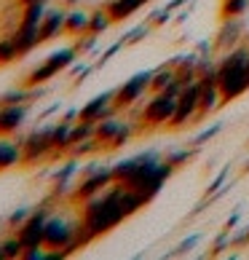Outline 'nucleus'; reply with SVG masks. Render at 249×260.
Wrapping results in <instances>:
<instances>
[{"label": "nucleus", "mask_w": 249, "mask_h": 260, "mask_svg": "<svg viewBox=\"0 0 249 260\" xmlns=\"http://www.w3.org/2000/svg\"><path fill=\"white\" fill-rule=\"evenodd\" d=\"M121 193H123V185L121 182H113V188L102 190L99 196H91L83 201V209H81V220H83V228L91 239H97L102 234H108L110 228H116L118 223H123L129 215L123 212L121 204Z\"/></svg>", "instance_id": "nucleus-1"}, {"label": "nucleus", "mask_w": 249, "mask_h": 260, "mask_svg": "<svg viewBox=\"0 0 249 260\" xmlns=\"http://www.w3.org/2000/svg\"><path fill=\"white\" fill-rule=\"evenodd\" d=\"M217 86L223 102L236 100L249 89V49H231L217 62Z\"/></svg>", "instance_id": "nucleus-2"}, {"label": "nucleus", "mask_w": 249, "mask_h": 260, "mask_svg": "<svg viewBox=\"0 0 249 260\" xmlns=\"http://www.w3.org/2000/svg\"><path fill=\"white\" fill-rule=\"evenodd\" d=\"M171 172H174V167L164 158L161 161L158 153H139V164L137 169L129 175L126 182H121L123 188H131V190H139L142 196H145L148 201L158 193L161 188L166 185V180L171 177Z\"/></svg>", "instance_id": "nucleus-3"}, {"label": "nucleus", "mask_w": 249, "mask_h": 260, "mask_svg": "<svg viewBox=\"0 0 249 260\" xmlns=\"http://www.w3.org/2000/svg\"><path fill=\"white\" fill-rule=\"evenodd\" d=\"M78 231H81V220H67L64 215H49L46 220V234H43V247L46 249H62L64 257L73 255L78 247Z\"/></svg>", "instance_id": "nucleus-4"}, {"label": "nucleus", "mask_w": 249, "mask_h": 260, "mask_svg": "<svg viewBox=\"0 0 249 260\" xmlns=\"http://www.w3.org/2000/svg\"><path fill=\"white\" fill-rule=\"evenodd\" d=\"M19 142H22V150H24V164H32V161H41L46 156H51L54 153V123L30 132Z\"/></svg>", "instance_id": "nucleus-5"}, {"label": "nucleus", "mask_w": 249, "mask_h": 260, "mask_svg": "<svg viewBox=\"0 0 249 260\" xmlns=\"http://www.w3.org/2000/svg\"><path fill=\"white\" fill-rule=\"evenodd\" d=\"M174 108H177V97H171L166 91H156L153 100H148V105L142 108V121H145V126H164V123L169 126Z\"/></svg>", "instance_id": "nucleus-6"}, {"label": "nucleus", "mask_w": 249, "mask_h": 260, "mask_svg": "<svg viewBox=\"0 0 249 260\" xmlns=\"http://www.w3.org/2000/svg\"><path fill=\"white\" fill-rule=\"evenodd\" d=\"M198 97H201V83H198V81L188 83L185 89L180 91V97H177V108H174V115H171V121H169V126H171V129H180V126H185V123L196 121Z\"/></svg>", "instance_id": "nucleus-7"}, {"label": "nucleus", "mask_w": 249, "mask_h": 260, "mask_svg": "<svg viewBox=\"0 0 249 260\" xmlns=\"http://www.w3.org/2000/svg\"><path fill=\"white\" fill-rule=\"evenodd\" d=\"M113 169L110 167H99V169H94L89 172V175H83L81 182L73 188V199L75 201H86V199H91V196H99L102 190H108L113 185Z\"/></svg>", "instance_id": "nucleus-8"}, {"label": "nucleus", "mask_w": 249, "mask_h": 260, "mask_svg": "<svg viewBox=\"0 0 249 260\" xmlns=\"http://www.w3.org/2000/svg\"><path fill=\"white\" fill-rule=\"evenodd\" d=\"M49 209L51 207H38L32 209V215L27 217V223L22 228H16V236L19 242L24 244V249H35V247H43V234H46V220H49Z\"/></svg>", "instance_id": "nucleus-9"}, {"label": "nucleus", "mask_w": 249, "mask_h": 260, "mask_svg": "<svg viewBox=\"0 0 249 260\" xmlns=\"http://www.w3.org/2000/svg\"><path fill=\"white\" fill-rule=\"evenodd\" d=\"M150 75L153 73H137V75H131L129 81H123L118 86V89H116V100H113L118 110H126L137 100H142V94L150 89Z\"/></svg>", "instance_id": "nucleus-10"}, {"label": "nucleus", "mask_w": 249, "mask_h": 260, "mask_svg": "<svg viewBox=\"0 0 249 260\" xmlns=\"http://www.w3.org/2000/svg\"><path fill=\"white\" fill-rule=\"evenodd\" d=\"M116 91H104L99 97H94L83 105L78 110V121H89V123H99L102 118H108V115H116Z\"/></svg>", "instance_id": "nucleus-11"}, {"label": "nucleus", "mask_w": 249, "mask_h": 260, "mask_svg": "<svg viewBox=\"0 0 249 260\" xmlns=\"http://www.w3.org/2000/svg\"><path fill=\"white\" fill-rule=\"evenodd\" d=\"M244 32V22L241 19H223V27L215 38V49L217 51H231L238 46V38Z\"/></svg>", "instance_id": "nucleus-12"}, {"label": "nucleus", "mask_w": 249, "mask_h": 260, "mask_svg": "<svg viewBox=\"0 0 249 260\" xmlns=\"http://www.w3.org/2000/svg\"><path fill=\"white\" fill-rule=\"evenodd\" d=\"M27 121V105H0V134H14Z\"/></svg>", "instance_id": "nucleus-13"}, {"label": "nucleus", "mask_w": 249, "mask_h": 260, "mask_svg": "<svg viewBox=\"0 0 249 260\" xmlns=\"http://www.w3.org/2000/svg\"><path fill=\"white\" fill-rule=\"evenodd\" d=\"M64 22H67L64 8H46V16L41 22V43L54 41L56 35H62L64 32Z\"/></svg>", "instance_id": "nucleus-14"}, {"label": "nucleus", "mask_w": 249, "mask_h": 260, "mask_svg": "<svg viewBox=\"0 0 249 260\" xmlns=\"http://www.w3.org/2000/svg\"><path fill=\"white\" fill-rule=\"evenodd\" d=\"M126 123L129 121H123V118H118V115H108V118H102L99 123H97V132H94V137L99 140V145H104V148H110L113 142H116V137L126 129Z\"/></svg>", "instance_id": "nucleus-15"}, {"label": "nucleus", "mask_w": 249, "mask_h": 260, "mask_svg": "<svg viewBox=\"0 0 249 260\" xmlns=\"http://www.w3.org/2000/svg\"><path fill=\"white\" fill-rule=\"evenodd\" d=\"M201 83V81H198ZM223 102V94H220V86L217 83H201V97H198V110H196V121L206 118L217 105Z\"/></svg>", "instance_id": "nucleus-16"}, {"label": "nucleus", "mask_w": 249, "mask_h": 260, "mask_svg": "<svg viewBox=\"0 0 249 260\" xmlns=\"http://www.w3.org/2000/svg\"><path fill=\"white\" fill-rule=\"evenodd\" d=\"M16 38V43H19V51L24 54H30L35 46H41V27L38 24H27V22H19V27L11 32Z\"/></svg>", "instance_id": "nucleus-17"}, {"label": "nucleus", "mask_w": 249, "mask_h": 260, "mask_svg": "<svg viewBox=\"0 0 249 260\" xmlns=\"http://www.w3.org/2000/svg\"><path fill=\"white\" fill-rule=\"evenodd\" d=\"M145 3H150V0H110L104 8H108L113 22H123V19H129L131 14H137Z\"/></svg>", "instance_id": "nucleus-18"}, {"label": "nucleus", "mask_w": 249, "mask_h": 260, "mask_svg": "<svg viewBox=\"0 0 249 260\" xmlns=\"http://www.w3.org/2000/svg\"><path fill=\"white\" fill-rule=\"evenodd\" d=\"M22 161H24L22 142H14V140L0 137V169L16 167V164H22Z\"/></svg>", "instance_id": "nucleus-19"}, {"label": "nucleus", "mask_w": 249, "mask_h": 260, "mask_svg": "<svg viewBox=\"0 0 249 260\" xmlns=\"http://www.w3.org/2000/svg\"><path fill=\"white\" fill-rule=\"evenodd\" d=\"M89 19L91 14L89 11H83V8H70L67 11V22H64V32H70V35H86L89 32Z\"/></svg>", "instance_id": "nucleus-20"}, {"label": "nucleus", "mask_w": 249, "mask_h": 260, "mask_svg": "<svg viewBox=\"0 0 249 260\" xmlns=\"http://www.w3.org/2000/svg\"><path fill=\"white\" fill-rule=\"evenodd\" d=\"M174 81H177L174 67L166 64V67H161V70H156V73L150 75V91H153V94H156V91H166Z\"/></svg>", "instance_id": "nucleus-21"}, {"label": "nucleus", "mask_w": 249, "mask_h": 260, "mask_svg": "<svg viewBox=\"0 0 249 260\" xmlns=\"http://www.w3.org/2000/svg\"><path fill=\"white\" fill-rule=\"evenodd\" d=\"M56 75H59V70H56V67L51 64V62H43V64H38L35 70L27 75V86H46L51 78H56Z\"/></svg>", "instance_id": "nucleus-22"}, {"label": "nucleus", "mask_w": 249, "mask_h": 260, "mask_svg": "<svg viewBox=\"0 0 249 260\" xmlns=\"http://www.w3.org/2000/svg\"><path fill=\"white\" fill-rule=\"evenodd\" d=\"M19 56H22V51H19V43H16V38H14V35H8V38H0V67H3V64H11V62H16Z\"/></svg>", "instance_id": "nucleus-23"}, {"label": "nucleus", "mask_w": 249, "mask_h": 260, "mask_svg": "<svg viewBox=\"0 0 249 260\" xmlns=\"http://www.w3.org/2000/svg\"><path fill=\"white\" fill-rule=\"evenodd\" d=\"M249 8V0H223L220 6V16L223 19H241Z\"/></svg>", "instance_id": "nucleus-24"}, {"label": "nucleus", "mask_w": 249, "mask_h": 260, "mask_svg": "<svg viewBox=\"0 0 249 260\" xmlns=\"http://www.w3.org/2000/svg\"><path fill=\"white\" fill-rule=\"evenodd\" d=\"M110 24H113V19L108 14V8H97V11H91V19H89V32L91 35H102Z\"/></svg>", "instance_id": "nucleus-25"}, {"label": "nucleus", "mask_w": 249, "mask_h": 260, "mask_svg": "<svg viewBox=\"0 0 249 260\" xmlns=\"http://www.w3.org/2000/svg\"><path fill=\"white\" fill-rule=\"evenodd\" d=\"M0 244H3L6 260H11V257H24V244L19 242V236H11V239H6V242H0Z\"/></svg>", "instance_id": "nucleus-26"}, {"label": "nucleus", "mask_w": 249, "mask_h": 260, "mask_svg": "<svg viewBox=\"0 0 249 260\" xmlns=\"http://www.w3.org/2000/svg\"><path fill=\"white\" fill-rule=\"evenodd\" d=\"M32 215V209H27V207H22V209H16V212H11V215H8V220H6V223H8V228H22L24 223H27V217H30Z\"/></svg>", "instance_id": "nucleus-27"}, {"label": "nucleus", "mask_w": 249, "mask_h": 260, "mask_svg": "<svg viewBox=\"0 0 249 260\" xmlns=\"http://www.w3.org/2000/svg\"><path fill=\"white\" fill-rule=\"evenodd\" d=\"M190 158H193V150H174V153H169V156H166V161H169L174 169L183 167V164L190 161Z\"/></svg>", "instance_id": "nucleus-28"}, {"label": "nucleus", "mask_w": 249, "mask_h": 260, "mask_svg": "<svg viewBox=\"0 0 249 260\" xmlns=\"http://www.w3.org/2000/svg\"><path fill=\"white\" fill-rule=\"evenodd\" d=\"M223 129V123H215V126H209V129H204L201 134H196V140H193V145H201V142H206L209 137H215V134Z\"/></svg>", "instance_id": "nucleus-29"}, {"label": "nucleus", "mask_w": 249, "mask_h": 260, "mask_svg": "<svg viewBox=\"0 0 249 260\" xmlns=\"http://www.w3.org/2000/svg\"><path fill=\"white\" fill-rule=\"evenodd\" d=\"M94 43H97V35L86 32V38H81V41L75 43V49H78V51H89V49H94Z\"/></svg>", "instance_id": "nucleus-30"}, {"label": "nucleus", "mask_w": 249, "mask_h": 260, "mask_svg": "<svg viewBox=\"0 0 249 260\" xmlns=\"http://www.w3.org/2000/svg\"><path fill=\"white\" fill-rule=\"evenodd\" d=\"M145 32H148V27H137V30H131V32L126 35V41H123V43H137V41H142V38H145Z\"/></svg>", "instance_id": "nucleus-31"}, {"label": "nucleus", "mask_w": 249, "mask_h": 260, "mask_svg": "<svg viewBox=\"0 0 249 260\" xmlns=\"http://www.w3.org/2000/svg\"><path fill=\"white\" fill-rule=\"evenodd\" d=\"M196 242H198V236H190V239H185V242H183V244L177 247V255H185V252H188V249L193 247Z\"/></svg>", "instance_id": "nucleus-32"}, {"label": "nucleus", "mask_w": 249, "mask_h": 260, "mask_svg": "<svg viewBox=\"0 0 249 260\" xmlns=\"http://www.w3.org/2000/svg\"><path fill=\"white\" fill-rule=\"evenodd\" d=\"M62 121H67V123H75V121H78V110L70 108V110H67V113L62 115Z\"/></svg>", "instance_id": "nucleus-33"}, {"label": "nucleus", "mask_w": 249, "mask_h": 260, "mask_svg": "<svg viewBox=\"0 0 249 260\" xmlns=\"http://www.w3.org/2000/svg\"><path fill=\"white\" fill-rule=\"evenodd\" d=\"M0 260H6V252H3V244H0Z\"/></svg>", "instance_id": "nucleus-34"}]
</instances>
